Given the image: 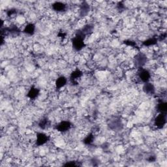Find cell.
Returning a JSON list of instances; mask_svg holds the SVG:
<instances>
[{
	"instance_id": "obj_1",
	"label": "cell",
	"mask_w": 167,
	"mask_h": 167,
	"mask_svg": "<svg viewBox=\"0 0 167 167\" xmlns=\"http://www.w3.org/2000/svg\"><path fill=\"white\" fill-rule=\"evenodd\" d=\"M85 37L86 36L80 31H78L77 35L72 40L73 48L77 51L81 50L85 46L84 41Z\"/></svg>"
},
{
	"instance_id": "obj_2",
	"label": "cell",
	"mask_w": 167,
	"mask_h": 167,
	"mask_svg": "<svg viewBox=\"0 0 167 167\" xmlns=\"http://www.w3.org/2000/svg\"><path fill=\"white\" fill-rule=\"evenodd\" d=\"M72 124L69 121H63L56 125V129L59 132H65L71 128Z\"/></svg>"
},
{
	"instance_id": "obj_3",
	"label": "cell",
	"mask_w": 167,
	"mask_h": 167,
	"mask_svg": "<svg viewBox=\"0 0 167 167\" xmlns=\"http://www.w3.org/2000/svg\"><path fill=\"white\" fill-rule=\"evenodd\" d=\"M138 77L140 78V80L142 81V82L146 83V82H148V81L150 80L151 75H150V72H149L148 70L141 69L139 71H138Z\"/></svg>"
},
{
	"instance_id": "obj_4",
	"label": "cell",
	"mask_w": 167,
	"mask_h": 167,
	"mask_svg": "<svg viewBox=\"0 0 167 167\" xmlns=\"http://www.w3.org/2000/svg\"><path fill=\"white\" fill-rule=\"evenodd\" d=\"M166 124V115L164 113H161L155 119V125L157 128L163 127Z\"/></svg>"
},
{
	"instance_id": "obj_5",
	"label": "cell",
	"mask_w": 167,
	"mask_h": 167,
	"mask_svg": "<svg viewBox=\"0 0 167 167\" xmlns=\"http://www.w3.org/2000/svg\"><path fill=\"white\" fill-rule=\"evenodd\" d=\"M48 140L49 137L46 135L42 132L38 133L37 135L36 144L37 146H42L48 142Z\"/></svg>"
},
{
	"instance_id": "obj_6",
	"label": "cell",
	"mask_w": 167,
	"mask_h": 167,
	"mask_svg": "<svg viewBox=\"0 0 167 167\" xmlns=\"http://www.w3.org/2000/svg\"><path fill=\"white\" fill-rule=\"evenodd\" d=\"M143 90L146 93L149 94V95H153L155 93V88H154L152 84L146 82L143 87Z\"/></svg>"
},
{
	"instance_id": "obj_7",
	"label": "cell",
	"mask_w": 167,
	"mask_h": 167,
	"mask_svg": "<svg viewBox=\"0 0 167 167\" xmlns=\"http://www.w3.org/2000/svg\"><path fill=\"white\" fill-rule=\"evenodd\" d=\"M146 61H147V57L142 54H138L136 57V62H137L138 67H142L146 63Z\"/></svg>"
},
{
	"instance_id": "obj_8",
	"label": "cell",
	"mask_w": 167,
	"mask_h": 167,
	"mask_svg": "<svg viewBox=\"0 0 167 167\" xmlns=\"http://www.w3.org/2000/svg\"><path fill=\"white\" fill-rule=\"evenodd\" d=\"M52 8L57 12H62L65 10L66 5L61 2H56L52 5Z\"/></svg>"
},
{
	"instance_id": "obj_9",
	"label": "cell",
	"mask_w": 167,
	"mask_h": 167,
	"mask_svg": "<svg viewBox=\"0 0 167 167\" xmlns=\"http://www.w3.org/2000/svg\"><path fill=\"white\" fill-rule=\"evenodd\" d=\"M67 78L64 77H60L56 80V86L57 89H61L67 84Z\"/></svg>"
},
{
	"instance_id": "obj_10",
	"label": "cell",
	"mask_w": 167,
	"mask_h": 167,
	"mask_svg": "<svg viewBox=\"0 0 167 167\" xmlns=\"http://www.w3.org/2000/svg\"><path fill=\"white\" fill-rule=\"evenodd\" d=\"M39 94V89L36 88H32L30 89V91H29L28 96V97L31 99H35V98L37 97Z\"/></svg>"
},
{
	"instance_id": "obj_11",
	"label": "cell",
	"mask_w": 167,
	"mask_h": 167,
	"mask_svg": "<svg viewBox=\"0 0 167 167\" xmlns=\"http://www.w3.org/2000/svg\"><path fill=\"white\" fill-rule=\"evenodd\" d=\"M82 72L80 70H76L75 71H73L71 75H70V80L72 81V82H77L78 78L82 77Z\"/></svg>"
},
{
	"instance_id": "obj_12",
	"label": "cell",
	"mask_w": 167,
	"mask_h": 167,
	"mask_svg": "<svg viewBox=\"0 0 167 167\" xmlns=\"http://www.w3.org/2000/svg\"><path fill=\"white\" fill-rule=\"evenodd\" d=\"M35 26L33 23H29L26 26L24 30H23V32L28 34V35H33L35 33Z\"/></svg>"
},
{
	"instance_id": "obj_13",
	"label": "cell",
	"mask_w": 167,
	"mask_h": 167,
	"mask_svg": "<svg viewBox=\"0 0 167 167\" xmlns=\"http://www.w3.org/2000/svg\"><path fill=\"white\" fill-rule=\"evenodd\" d=\"M157 109L158 110L161 112V113H164L165 114V112H166L167 110V105L165 102H161L158 104L157 106Z\"/></svg>"
},
{
	"instance_id": "obj_14",
	"label": "cell",
	"mask_w": 167,
	"mask_h": 167,
	"mask_svg": "<svg viewBox=\"0 0 167 167\" xmlns=\"http://www.w3.org/2000/svg\"><path fill=\"white\" fill-rule=\"evenodd\" d=\"M49 125H50L49 120L47 118H44L42 119L40 122H39V126L40 127L41 129H46L47 127L49 126Z\"/></svg>"
},
{
	"instance_id": "obj_15",
	"label": "cell",
	"mask_w": 167,
	"mask_h": 167,
	"mask_svg": "<svg viewBox=\"0 0 167 167\" xmlns=\"http://www.w3.org/2000/svg\"><path fill=\"white\" fill-rule=\"evenodd\" d=\"M94 140V136L93 134H89L88 136H86V137L84 139V142L86 144H91V143L93 142Z\"/></svg>"
},
{
	"instance_id": "obj_16",
	"label": "cell",
	"mask_w": 167,
	"mask_h": 167,
	"mask_svg": "<svg viewBox=\"0 0 167 167\" xmlns=\"http://www.w3.org/2000/svg\"><path fill=\"white\" fill-rule=\"evenodd\" d=\"M89 9H90V7H89V5L88 4H86V3H84L82 5V7H81V9H80L81 14H82V16L86 15L88 12Z\"/></svg>"
},
{
	"instance_id": "obj_17",
	"label": "cell",
	"mask_w": 167,
	"mask_h": 167,
	"mask_svg": "<svg viewBox=\"0 0 167 167\" xmlns=\"http://www.w3.org/2000/svg\"><path fill=\"white\" fill-rule=\"evenodd\" d=\"M157 43V40L155 39H150L147 40L146 41H145L144 43V44L146 46H151V45H153V44H155Z\"/></svg>"
},
{
	"instance_id": "obj_18",
	"label": "cell",
	"mask_w": 167,
	"mask_h": 167,
	"mask_svg": "<svg viewBox=\"0 0 167 167\" xmlns=\"http://www.w3.org/2000/svg\"><path fill=\"white\" fill-rule=\"evenodd\" d=\"M65 166H77L75 162H69L67 164H65Z\"/></svg>"
}]
</instances>
